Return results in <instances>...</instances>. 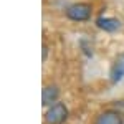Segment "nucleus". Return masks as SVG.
<instances>
[{
  "label": "nucleus",
  "mask_w": 124,
  "mask_h": 124,
  "mask_svg": "<svg viewBox=\"0 0 124 124\" xmlns=\"http://www.w3.org/2000/svg\"><path fill=\"white\" fill-rule=\"evenodd\" d=\"M94 124H123V121H121V116L117 113L108 111V113H103L101 116H98Z\"/></svg>",
  "instance_id": "5"
},
{
  "label": "nucleus",
  "mask_w": 124,
  "mask_h": 124,
  "mask_svg": "<svg viewBox=\"0 0 124 124\" xmlns=\"http://www.w3.org/2000/svg\"><path fill=\"white\" fill-rule=\"evenodd\" d=\"M58 94H60V91H58L56 86H45L43 91H41V101H43V104L50 106L51 103H55L58 99Z\"/></svg>",
  "instance_id": "3"
},
{
  "label": "nucleus",
  "mask_w": 124,
  "mask_h": 124,
  "mask_svg": "<svg viewBox=\"0 0 124 124\" xmlns=\"http://www.w3.org/2000/svg\"><path fill=\"white\" fill-rule=\"evenodd\" d=\"M68 18L75 20V22H85L91 17V5L88 3H75L66 10Z\"/></svg>",
  "instance_id": "2"
},
{
  "label": "nucleus",
  "mask_w": 124,
  "mask_h": 124,
  "mask_svg": "<svg viewBox=\"0 0 124 124\" xmlns=\"http://www.w3.org/2000/svg\"><path fill=\"white\" fill-rule=\"evenodd\" d=\"M46 55H48V46H46V45H43V60L46 58Z\"/></svg>",
  "instance_id": "8"
},
{
  "label": "nucleus",
  "mask_w": 124,
  "mask_h": 124,
  "mask_svg": "<svg viewBox=\"0 0 124 124\" xmlns=\"http://www.w3.org/2000/svg\"><path fill=\"white\" fill-rule=\"evenodd\" d=\"M96 23H98V27H99V28H103L104 31H116V30L121 27L119 20L108 18V17H101V18H98Z\"/></svg>",
  "instance_id": "6"
},
{
  "label": "nucleus",
  "mask_w": 124,
  "mask_h": 124,
  "mask_svg": "<svg viewBox=\"0 0 124 124\" xmlns=\"http://www.w3.org/2000/svg\"><path fill=\"white\" fill-rule=\"evenodd\" d=\"M66 117H68V109L61 103L53 104L45 114V119H46L48 124H63L66 121Z\"/></svg>",
  "instance_id": "1"
},
{
  "label": "nucleus",
  "mask_w": 124,
  "mask_h": 124,
  "mask_svg": "<svg viewBox=\"0 0 124 124\" xmlns=\"http://www.w3.org/2000/svg\"><path fill=\"white\" fill-rule=\"evenodd\" d=\"M123 78H124V56H121L116 60L113 68H111V81L119 83Z\"/></svg>",
  "instance_id": "4"
},
{
  "label": "nucleus",
  "mask_w": 124,
  "mask_h": 124,
  "mask_svg": "<svg viewBox=\"0 0 124 124\" xmlns=\"http://www.w3.org/2000/svg\"><path fill=\"white\" fill-rule=\"evenodd\" d=\"M114 108H116V113L119 116H124V101H117L114 104Z\"/></svg>",
  "instance_id": "7"
}]
</instances>
